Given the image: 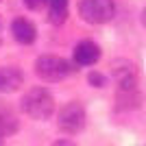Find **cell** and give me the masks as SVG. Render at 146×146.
Listing matches in <instances>:
<instances>
[{"label":"cell","instance_id":"cell-1","mask_svg":"<svg viewBox=\"0 0 146 146\" xmlns=\"http://www.w3.org/2000/svg\"><path fill=\"white\" fill-rule=\"evenodd\" d=\"M22 111L35 120H48L55 113V98L46 87H31L22 96Z\"/></svg>","mask_w":146,"mask_h":146},{"label":"cell","instance_id":"cell-2","mask_svg":"<svg viewBox=\"0 0 146 146\" xmlns=\"http://www.w3.org/2000/svg\"><path fill=\"white\" fill-rule=\"evenodd\" d=\"M35 74L46 83H59L70 76V63L59 55H42L35 61Z\"/></svg>","mask_w":146,"mask_h":146},{"label":"cell","instance_id":"cell-3","mask_svg":"<svg viewBox=\"0 0 146 146\" xmlns=\"http://www.w3.org/2000/svg\"><path fill=\"white\" fill-rule=\"evenodd\" d=\"M85 107L79 103V100H70L68 105H63L59 111V116H57V127L68 135H76L83 131L85 127Z\"/></svg>","mask_w":146,"mask_h":146},{"label":"cell","instance_id":"cell-4","mask_svg":"<svg viewBox=\"0 0 146 146\" xmlns=\"http://www.w3.org/2000/svg\"><path fill=\"white\" fill-rule=\"evenodd\" d=\"M116 13L113 0H79V15L87 24H105Z\"/></svg>","mask_w":146,"mask_h":146},{"label":"cell","instance_id":"cell-5","mask_svg":"<svg viewBox=\"0 0 146 146\" xmlns=\"http://www.w3.org/2000/svg\"><path fill=\"white\" fill-rule=\"evenodd\" d=\"M113 76H116L118 90H133L137 87V70L129 59H116L111 63Z\"/></svg>","mask_w":146,"mask_h":146},{"label":"cell","instance_id":"cell-6","mask_svg":"<svg viewBox=\"0 0 146 146\" xmlns=\"http://www.w3.org/2000/svg\"><path fill=\"white\" fill-rule=\"evenodd\" d=\"M22 83H24V74H22L20 68H15V66L0 68V92H2V94L18 92Z\"/></svg>","mask_w":146,"mask_h":146},{"label":"cell","instance_id":"cell-7","mask_svg":"<svg viewBox=\"0 0 146 146\" xmlns=\"http://www.w3.org/2000/svg\"><path fill=\"white\" fill-rule=\"evenodd\" d=\"M100 59V48L90 39H83L74 46V61L79 66H94Z\"/></svg>","mask_w":146,"mask_h":146},{"label":"cell","instance_id":"cell-8","mask_svg":"<svg viewBox=\"0 0 146 146\" xmlns=\"http://www.w3.org/2000/svg\"><path fill=\"white\" fill-rule=\"evenodd\" d=\"M11 33H13V37H15V42L26 44V46L33 44L35 37H37V29L29 18H15L13 24H11Z\"/></svg>","mask_w":146,"mask_h":146},{"label":"cell","instance_id":"cell-9","mask_svg":"<svg viewBox=\"0 0 146 146\" xmlns=\"http://www.w3.org/2000/svg\"><path fill=\"white\" fill-rule=\"evenodd\" d=\"M140 105H142V92L137 87H133V90H118V94H116L118 109H137Z\"/></svg>","mask_w":146,"mask_h":146},{"label":"cell","instance_id":"cell-10","mask_svg":"<svg viewBox=\"0 0 146 146\" xmlns=\"http://www.w3.org/2000/svg\"><path fill=\"white\" fill-rule=\"evenodd\" d=\"M68 18V0H48V22L52 26L63 24Z\"/></svg>","mask_w":146,"mask_h":146},{"label":"cell","instance_id":"cell-11","mask_svg":"<svg viewBox=\"0 0 146 146\" xmlns=\"http://www.w3.org/2000/svg\"><path fill=\"white\" fill-rule=\"evenodd\" d=\"M18 131V118L9 107H0V133L9 135Z\"/></svg>","mask_w":146,"mask_h":146},{"label":"cell","instance_id":"cell-12","mask_svg":"<svg viewBox=\"0 0 146 146\" xmlns=\"http://www.w3.org/2000/svg\"><path fill=\"white\" fill-rule=\"evenodd\" d=\"M87 79H90V83L94 87H103L105 85V76H103V74H98V72H92Z\"/></svg>","mask_w":146,"mask_h":146},{"label":"cell","instance_id":"cell-13","mask_svg":"<svg viewBox=\"0 0 146 146\" xmlns=\"http://www.w3.org/2000/svg\"><path fill=\"white\" fill-rule=\"evenodd\" d=\"M24 5L29 7L31 11H39V9L46 5V0H24Z\"/></svg>","mask_w":146,"mask_h":146},{"label":"cell","instance_id":"cell-14","mask_svg":"<svg viewBox=\"0 0 146 146\" xmlns=\"http://www.w3.org/2000/svg\"><path fill=\"white\" fill-rule=\"evenodd\" d=\"M52 146H76L74 142H70V140H57Z\"/></svg>","mask_w":146,"mask_h":146},{"label":"cell","instance_id":"cell-15","mask_svg":"<svg viewBox=\"0 0 146 146\" xmlns=\"http://www.w3.org/2000/svg\"><path fill=\"white\" fill-rule=\"evenodd\" d=\"M142 24L146 26V9H144V11H142Z\"/></svg>","mask_w":146,"mask_h":146},{"label":"cell","instance_id":"cell-16","mask_svg":"<svg viewBox=\"0 0 146 146\" xmlns=\"http://www.w3.org/2000/svg\"><path fill=\"white\" fill-rule=\"evenodd\" d=\"M2 137H5V135H2V133H0V146H2Z\"/></svg>","mask_w":146,"mask_h":146}]
</instances>
